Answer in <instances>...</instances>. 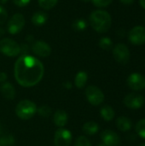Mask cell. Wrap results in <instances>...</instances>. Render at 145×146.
<instances>
[{
  "label": "cell",
  "instance_id": "cell-1",
  "mask_svg": "<svg viewBox=\"0 0 145 146\" xmlns=\"http://www.w3.org/2000/svg\"><path fill=\"white\" fill-rule=\"evenodd\" d=\"M44 73L43 63L29 55L20 56L14 67V74L17 83L23 87H32L38 84Z\"/></svg>",
  "mask_w": 145,
  "mask_h": 146
},
{
  "label": "cell",
  "instance_id": "cell-2",
  "mask_svg": "<svg viewBox=\"0 0 145 146\" xmlns=\"http://www.w3.org/2000/svg\"><path fill=\"white\" fill-rule=\"evenodd\" d=\"M90 24L96 32L104 33L110 29L112 25V18L107 11L97 9L91 14Z\"/></svg>",
  "mask_w": 145,
  "mask_h": 146
},
{
  "label": "cell",
  "instance_id": "cell-3",
  "mask_svg": "<svg viewBox=\"0 0 145 146\" xmlns=\"http://www.w3.org/2000/svg\"><path fill=\"white\" fill-rule=\"evenodd\" d=\"M37 113L36 104L27 99L18 103L15 107V114L21 120H29Z\"/></svg>",
  "mask_w": 145,
  "mask_h": 146
},
{
  "label": "cell",
  "instance_id": "cell-4",
  "mask_svg": "<svg viewBox=\"0 0 145 146\" xmlns=\"http://www.w3.org/2000/svg\"><path fill=\"white\" fill-rule=\"evenodd\" d=\"M0 52L7 56H16L21 53V45L15 40L5 38L0 40Z\"/></svg>",
  "mask_w": 145,
  "mask_h": 146
},
{
  "label": "cell",
  "instance_id": "cell-5",
  "mask_svg": "<svg viewBox=\"0 0 145 146\" xmlns=\"http://www.w3.org/2000/svg\"><path fill=\"white\" fill-rule=\"evenodd\" d=\"M85 96L88 102L93 106H98L104 101V94L98 87L90 86L85 90Z\"/></svg>",
  "mask_w": 145,
  "mask_h": 146
},
{
  "label": "cell",
  "instance_id": "cell-6",
  "mask_svg": "<svg viewBox=\"0 0 145 146\" xmlns=\"http://www.w3.org/2000/svg\"><path fill=\"white\" fill-rule=\"evenodd\" d=\"M113 56L117 62L126 64L130 60V50L125 44H117L113 49Z\"/></svg>",
  "mask_w": 145,
  "mask_h": 146
},
{
  "label": "cell",
  "instance_id": "cell-7",
  "mask_svg": "<svg viewBox=\"0 0 145 146\" xmlns=\"http://www.w3.org/2000/svg\"><path fill=\"white\" fill-rule=\"evenodd\" d=\"M25 22L26 21L23 15L20 13L15 14L8 22V32L12 35L19 33L24 27Z\"/></svg>",
  "mask_w": 145,
  "mask_h": 146
},
{
  "label": "cell",
  "instance_id": "cell-8",
  "mask_svg": "<svg viewBox=\"0 0 145 146\" xmlns=\"http://www.w3.org/2000/svg\"><path fill=\"white\" fill-rule=\"evenodd\" d=\"M128 39L131 44L140 45L145 43V27L136 26L132 27L128 33Z\"/></svg>",
  "mask_w": 145,
  "mask_h": 146
},
{
  "label": "cell",
  "instance_id": "cell-9",
  "mask_svg": "<svg viewBox=\"0 0 145 146\" xmlns=\"http://www.w3.org/2000/svg\"><path fill=\"white\" fill-rule=\"evenodd\" d=\"M72 133L70 131L60 128L56 130L54 137V144L56 146H69L72 142Z\"/></svg>",
  "mask_w": 145,
  "mask_h": 146
},
{
  "label": "cell",
  "instance_id": "cell-10",
  "mask_svg": "<svg viewBox=\"0 0 145 146\" xmlns=\"http://www.w3.org/2000/svg\"><path fill=\"white\" fill-rule=\"evenodd\" d=\"M124 104L132 110H138L144 106V98L138 93H130L124 98Z\"/></svg>",
  "mask_w": 145,
  "mask_h": 146
},
{
  "label": "cell",
  "instance_id": "cell-11",
  "mask_svg": "<svg viewBox=\"0 0 145 146\" xmlns=\"http://www.w3.org/2000/svg\"><path fill=\"white\" fill-rule=\"evenodd\" d=\"M127 86L132 91H141L145 88V77L138 73H133L127 78Z\"/></svg>",
  "mask_w": 145,
  "mask_h": 146
},
{
  "label": "cell",
  "instance_id": "cell-12",
  "mask_svg": "<svg viewBox=\"0 0 145 146\" xmlns=\"http://www.w3.org/2000/svg\"><path fill=\"white\" fill-rule=\"evenodd\" d=\"M32 52L41 57H46L49 56L51 53V48L50 46L43 40H37L33 43L32 46Z\"/></svg>",
  "mask_w": 145,
  "mask_h": 146
},
{
  "label": "cell",
  "instance_id": "cell-13",
  "mask_svg": "<svg viewBox=\"0 0 145 146\" xmlns=\"http://www.w3.org/2000/svg\"><path fill=\"white\" fill-rule=\"evenodd\" d=\"M101 139L106 146H118L121 143L119 135L112 130H104L101 134Z\"/></svg>",
  "mask_w": 145,
  "mask_h": 146
},
{
  "label": "cell",
  "instance_id": "cell-14",
  "mask_svg": "<svg viewBox=\"0 0 145 146\" xmlns=\"http://www.w3.org/2000/svg\"><path fill=\"white\" fill-rule=\"evenodd\" d=\"M53 121L56 127H63L67 125L68 121V114L66 113V111L62 110H58L56 111V113L54 114V117H53Z\"/></svg>",
  "mask_w": 145,
  "mask_h": 146
},
{
  "label": "cell",
  "instance_id": "cell-15",
  "mask_svg": "<svg viewBox=\"0 0 145 146\" xmlns=\"http://www.w3.org/2000/svg\"><path fill=\"white\" fill-rule=\"evenodd\" d=\"M0 92L3 97L8 100H12L15 97V89L9 82H4L0 87Z\"/></svg>",
  "mask_w": 145,
  "mask_h": 146
},
{
  "label": "cell",
  "instance_id": "cell-16",
  "mask_svg": "<svg viewBox=\"0 0 145 146\" xmlns=\"http://www.w3.org/2000/svg\"><path fill=\"white\" fill-rule=\"evenodd\" d=\"M116 127L121 132H127L132 128V121L128 117L121 116L116 121Z\"/></svg>",
  "mask_w": 145,
  "mask_h": 146
},
{
  "label": "cell",
  "instance_id": "cell-17",
  "mask_svg": "<svg viewBox=\"0 0 145 146\" xmlns=\"http://www.w3.org/2000/svg\"><path fill=\"white\" fill-rule=\"evenodd\" d=\"M48 19V15L44 11H38L34 13L32 16V22L35 26H42L44 25Z\"/></svg>",
  "mask_w": 145,
  "mask_h": 146
},
{
  "label": "cell",
  "instance_id": "cell-18",
  "mask_svg": "<svg viewBox=\"0 0 145 146\" xmlns=\"http://www.w3.org/2000/svg\"><path fill=\"white\" fill-rule=\"evenodd\" d=\"M88 80V74L85 71H79L74 79V85L76 86V87L81 89L83 87H85V86L86 85V82Z\"/></svg>",
  "mask_w": 145,
  "mask_h": 146
},
{
  "label": "cell",
  "instance_id": "cell-19",
  "mask_svg": "<svg viewBox=\"0 0 145 146\" xmlns=\"http://www.w3.org/2000/svg\"><path fill=\"white\" fill-rule=\"evenodd\" d=\"M100 114L103 119L106 121H110L115 117V110L109 105H104L103 107H102Z\"/></svg>",
  "mask_w": 145,
  "mask_h": 146
},
{
  "label": "cell",
  "instance_id": "cell-20",
  "mask_svg": "<svg viewBox=\"0 0 145 146\" xmlns=\"http://www.w3.org/2000/svg\"><path fill=\"white\" fill-rule=\"evenodd\" d=\"M82 130L87 135H94L98 132L99 127L98 124L94 121H88L84 124Z\"/></svg>",
  "mask_w": 145,
  "mask_h": 146
},
{
  "label": "cell",
  "instance_id": "cell-21",
  "mask_svg": "<svg viewBox=\"0 0 145 146\" xmlns=\"http://www.w3.org/2000/svg\"><path fill=\"white\" fill-rule=\"evenodd\" d=\"M15 144V138L11 134H4L0 137V145L13 146Z\"/></svg>",
  "mask_w": 145,
  "mask_h": 146
},
{
  "label": "cell",
  "instance_id": "cell-22",
  "mask_svg": "<svg viewBox=\"0 0 145 146\" xmlns=\"http://www.w3.org/2000/svg\"><path fill=\"white\" fill-rule=\"evenodd\" d=\"M72 27L75 31H83L87 27V22L85 19H77L73 21Z\"/></svg>",
  "mask_w": 145,
  "mask_h": 146
},
{
  "label": "cell",
  "instance_id": "cell-23",
  "mask_svg": "<svg viewBox=\"0 0 145 146\" xmlns=\"http://www.w3.org/2000/svg\"><path fill=\"white\" fill-rule=\"evenodd\" d=\"M99 46L105 50H109L113 46V42L110 38L109 37H103L99 40Z\"/></svg>",
  "mask_w": 145,
  "mask_h": 146
},
{
  "label": "cell",
  "instance_id": "cell-24",
  "mask_svg": "<svg viewBox=\"0 0 145 146\" xmlns=\"http://www.w3.org/2000/svg\"><path fill=\"white\" fill-rule=\"evenodd\" d=\"M57 2L58 0H38V4L44 9H50L56 5Z\"/></svg>",
  "mask_w": 145,
  "mask_h": 146
},
{
  "label": "cell",
  "instance_id": "cell-25",
  "mask_svg": "<svg viewBox=\"0 0 145 146\" xmlns=\"http://www.w3.org/2000/svg\"><path fill=\"white\" fill-rule=\"evenodd\" d=\"M136 132L139 137L145 139V118L140 120L136 124Z\"/></svg>",
  "mask_w": 145,
  "mask_h": 146
},
{
  "label": "cell",
  "instance_id": "cell-26",
  "mask_svg": "<svg viewBox=\"0 0 145 146\" xmlns=\"http://www.w3.org/2000/svg\"><path fill=\"white\" fill-rule=\"evenodd\" d=\"M37 112L38 113V115L42 117H49L51 114V109L47 106V105H42L41 107H39L38 109H37Z\"/></svg>",
  "mask_w": 145,
  "mask_h": 146
},
{
  "label": "cell",
  "instance_id": "cell-27",
  "mask_svg": "<svg viewBox=\"0 0 145 146\" xmlns=\"http://www.w3.org/2000/svg\"><path fill=\"white\" fill-rule=\"evenodd\" d=\"M74 146H91V144L86 137L79 136L76 139V141L74 143Z\"/></svg>",
  "mask_w": 145,
  "mask_h": 146
},
{
  "label": "cell",
  "instance_id": "cell-28",
  "mask_svg": "<svg viewBox=\"0 0 145 146\" xmlns=\"http://www.w3.org/2000/svg\"><path fill=\"white\" fill-rule=\"evenodd\" d=\"M91 2L96 7L104 8V7H108L109 5H110L113 0H91Z\"/></svg>",
  "mask_w": 145,
  "mask_h": 146
},
{
  "label": "cell",
  "instance_id": "cell-29",
  "mask_svg": "<svg viewBox=\"0 0 145 146\" xmlns=\"http://www.w3.org/2000/svg\"><path fill=\"white\" fill-rule=\"evenodd\" d=\"M8 18V13L5 8L0 5V24H3Z\"/></svg>",
  "mask_w": 145,
  "mask_h": 146
},
{
  "label": "cell",
  "instance_id": "cell-30",
  "mask_svg": "<svg viewBox=\"0 0 145 146\" xmlns=\"http://www.w3.org/2000/svg\"><path fill=\"white\" fill-rule=\"evenodd\" d=\"M13 2L18 7H25L30 3V0H13Z\"/></svg>",
  "mask_w": 145,
  "mask_h": 146
},
{
  "label": "cell",
  "instance_id": "cell-31",
  "mask_svg": "<svg viewBox=\"0 0 145 146\" xmlns=\"http://www.w3.org/2000/svg\"><path fill=\"white\" fill-rule=\"evenodd\" d=\"M7 80V74L4 72H1L0 73V82L1 83H4Z\"/></svg>",
  "mask_w": 145,
  "mask_h": 146
},
{
  "label": "cell",
  "instance_id": "cell-32",
  "mask_svg": "<svg viewBox=\"0 0 145 146\" xmlns=\"http://www.w3.org/2000/svg\"><path fill=\"white\" fill-rule=\"evenodd\" d=\"M123 4H126V5H129V4H132L135 0H120Z\"/></svg>",
  "mask_w": 145,
  "mask_h": 146
},
{
  "label": "cell",
  "instance_id": "cell-33",
  "mask_svg": "<svg viewBox=\"0 0 145 146\" xmlns=\"http://www.w3.org/2000/svg\"><path fill=\"white\" fill-rule=\"evenodd\" d=\"M63 86H64V87H66L67 89H69V88H71V87H72V84H71L70 82H66V83L63 85Z\"/></svg>",
  "mask_w": 145,
  "mask_h": 146
},
{
  "label": "cell",
  "instance_id": "cell-34",
  "mask_svg": "<svg viewBox=\"0 0 145 146\" xmlns=\"http://www.w3.org/2000/svg\"><path fill=\"white\" fill-rule=\"evenodd\" d=\"M139 4L141 5V7L145 9V0H139Z\"/></svg>",
  "mask_w": 145,
  "mask_h": 146
},
{
  "label": "cell",
  "instance_id": "cell-35",
  "mask_svg": "<svg viewBox=\"0 0 145 146\" xmlns=\"http://www.w3.org/2000/svg\"><path fill=\"white\" fill-rule=\"evenodd\" d=\"M3 34H4V30H3L2 27H0V37L3 36Z\"/></svg>",
  "mask_w": 145,
  "mask_h": 146
},
{
  "label": "cell",
  "instance_id": "cell-36",
  "mask_svg": "<svg viewBox=\"0 0 145 146\" xmlns=\"http://www.w3.org/2000/svg\"><path fill=\"white\" fill-rule=\"evenodd\" d=\"M9 0H0V3H6Z\"/></svg>",
  "mask_w": 145,
  "mask_h": 146
},
{
  "label": "cell",
  "instance_id": "cell-37",
  "mask_svg": "<svg viewBox=\"0 0 145 146\" xmlns=\"http://www.w3.org/2000/svg\"><path fill=\"white\" fill-rule=\"evenodd\" d=\"M2 133H3V127H2V126L0 125V137L2 136Z\"/></svg>",
  "mask_w": 145,
  "mask_h": 146
},
{
  "label": "cell",
  "instance_id": "cell-38",
  "mask_svg": "<svg viewBox=\"0 0 145 146\" xmlns=\"http://www.w3.org/2000/svg\"><path fill=\"white\" fill-rule=\"evenodd\" d=\"M82 1H84V2H86V3H87V2H90V1H91V0H82Z\"/></svg>",
  "mask_w": 145,
  "mask_h": 146
},
{
  "label": "cell",
  "instance_id": "cell-39",
  "mask_svg": "<svg viewBox=\"0 0 145 146\" xmlns=\"http://www.w3.org/2000/svg\"><path fill=\"white\" fill-rule=\"evenodd\" d=\"M98 146H106L105 145H103H103H99Z\"/></svg>",
  "mask_w": 145,
  "mask_h": 146
},
{
  "label": "cell",
  "instance_id": "cell-40",
  "mask_svg": "<svg viewBox=\"0 0 145 146\" xmlns=\"http://www.w3.org/2000/svg\"><path fill=\"white\" fill-rule=\"evenodd\" d=\"M139 146H145V144H142V145H140Z\"/></svg>",
  "mask_w": 145,
  "mask_h": 146
},
{
  "label": "cell",
  "instance_id": "cell-41",
  "mask_svg": "<svg viewBox=\"0 0 145 146\" xmlns=\"http://www.w3.org/2000/svg\"><path fill=\"white\" fill-rule=\"evenodd\" d=\"M0 146H1V145H0Z\"/></svg>",
  "mask_w": 145,
  "mask_h": 146
}]
</instances>
